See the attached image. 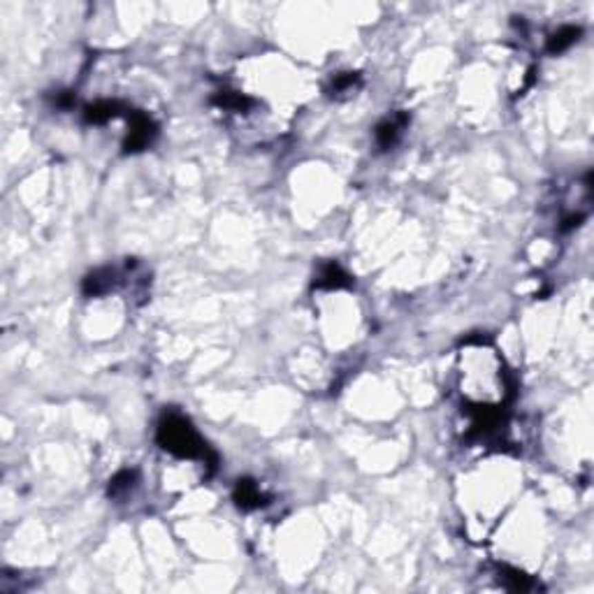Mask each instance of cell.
I'll list each match as a JSON object with an SVG mask.
<instances>
[{"label":"cell","instance_id":"obj_1","mask_svg":"<svg viewBox=\"0 0 594 594\" xmlns=\"http://www.w3.org/2000/svg\"><path fill=\"white\" fill-rule=\"evenodd\" d=\"M158 444L177 457L207 455V446L197 437L193 425L179 413H165L163 420L158 423Z\"/></svg>","mask_w":594,"mask_h":594},{"label":"cell","instance_id":"obj_2","mask_svg":"<svg viewBox=\"0 0 594 594\" xmlns=\"http://www.w3.org/2000/svg\"><path fill=\"white\" fill-rule=\"evenodd\" d=\"M156 135V128L144 114H132V121H130V132H128V139L123 144L126 151H139L144 149L146 144L151 142V137Z\"/></svg>","mask_w":594,"mask_h":594},{"label":"cell","instance_id":"obj_3","mask_svg":"<svg viewBox=\"0 0 594 594\" xmlns=\"http://www.w3.org/2000/svg\"><path fill=\"white\" fill-rule=\"evenodd\" d=\"M348 284H350V277L337 263L323 265L316 277L318 288H344V286H348Z\"/></svg>","mask_w":594,"mask_h":594},{"label":"cell","instance_id":"obj_4","mask_svg":"<svg viewBox=\"0 0 594 594\" xmlns=\"http://www.w3.org/2000/svg\"><path fill=\"white\" fill-rule=\"evenodd\" d=\"M263 499H265L263 493H260V488L253 481H248V478L237 481V488H235V502H237L241 508H258L260 504H265Z\"/></svg>","mask_w":594,"mask_h":594},{"label":"cell","instance_id":"obj_5","mask_svg":"<svg viewBox=\"0 0 594 594\" xmlns=\"http://www.w3.org/2000/svg\"><path fill=\"white\" fill-rule=\"evenodd\" d=\"M404 123H406L404 114H399L397 119H386L383 123H379V128H376V142H379L381 149H388V146L395 144V139L399 137Z\"/></svg>","mask_w":594,"mask_h":594},{"label":"cell","instance_id":"obj_6","mask_svg":"<svg viewBox=\"0 0 594 594\" xmlns=\"http://www.w3.org/2000/svg\"><path fill=\"white\" fill-rule=\"evenodd\" d=\"M578 37H580V28H576V26H564V28H560L557 33L551 37L548 51H551V54H560V51L569 49Z\"/></svg>","mask_w":594,"mask_h":594},{"label":"cell","instance_id":"obj_7","mask_svg":"<svg viewBox=\"0 0 594 594\" xmlns=\"http://www.w3.org/2000/svg\"><path fill=\"white\" fill-rule=\"evenodd\" d=\"M114 284V274L110 270H98L93 274H88L84 281V293L86 295H100V293L110 290Z\"/></svg>","mask_w":594,"mask_h":594},{"label":"cell","instance_id":"obj_8","mask_svg":"<svg viewBox=\"0 0 594 594\" xmlns=\"http://www.w3.org/2000/svg\"><path fill=\"white\" fill-rule=\"evenodd\" d=\"M119 102H95V105L86 107V121L91 123H105V121L114 119L119 114Z\"/></svg>","mask_w":594,"mask_h":594},{"label":"cell","instance_id":"obj_9","mask_svg":"<svg viewBox=\"0 0 594 594\" xmlns=\"http://www.w3.org/2000/svg\"><path fill=\"white\" fill-rule=\"evenodd\" d=\"M502 573V580L506 583L508 590H515V592H525L529 590L534 583L529 580V576H525V573H520L518 569H508V566H502L499 569Z\"/></svg>","mask_w":594,"mask_h":594},{"label":"cell","instance_id":"obj_10","mask_svg":"<svg viewBox=\"0 0 594 594\" xmlns=\"http://www.w3.org/2000/svg\"><path fill=\"white\" fill-rule=\"evenodd\" d=\"M132 481H135V471L123 469L121 474H117V476L112 478V483H110V495H112V497H119L121 493L130 490V488H132Z\"/></svg>","mask_w":594,"mask_h":594},{"label":"cell","instance_id":"obj_11","mask_svg":"<svg viewBox=\"0 0 594 594\" xmlns=\"http://www.w3.org/2000/svg\"><path fill=\"white\" fill-rule=\"evenodd\" d=\"M357 84V75L348 72V75H339L335 81H332V91L335 93H344V91H350Z\"/></svg>","mask_w":594,"mask_h":594}]
</instances>
